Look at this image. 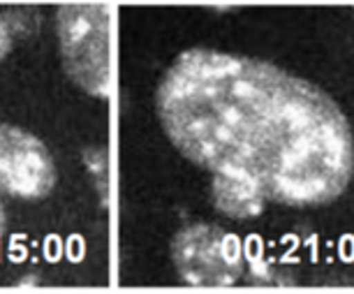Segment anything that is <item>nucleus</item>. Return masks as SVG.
Returning <instances> with one entry per match:
<instances>
[{"instance_id":"nucleus-1","label":"nucleus","mask_w":354,"mask_h":294,"mask_svg":"<svg viewBox=\"0 0 354 294\" xmlns=\"http://www.w3.org/2000/svg\"><path fill=\"white\" fill-rule=\"evenodd\" d=\"M156 109L174 149L211 174V199L227 218H255L269 202L324 206L352 181L343 109L262 58L185 49L160 79Z\"/></svg>"},{"instance_id":"nucleus-2","label":"nucleus","mask_w":354,"mask_h":294,"mask_svg":"<svg viewBox=\"0 0 354 294\" xmlns=\"http://www.w3.org/2000/svg\"><path fill=\"white\" fill-rule=\"evenodd\" d=\"M63 70L93 98H109L113 86V8L72 3L56 10Z\"/></svg>"},{"instance_id":"nucleus-3","label":"nucleus","mask_w":354,"mask_h":294,"mask_svg":"<svg viewBox=\"0 0 354 294\" xmlns=\"http://www.w3.org/2000/svg\"><path fill=\"white\" fill-rule=\"evenodd\" d=\"M174 269L185 283L202 287L234 285L243 273V248L236 234L209 223L183 227L171 244Z\"/></svg>"},{"instance_id":"nucleus-4","label":"nucleus","mask_w":354,"mask_h":294,"mask_svg":"<svg viewBox=\"0 0 354 294\" xmlns=\"http://www.w3.org/2000/svg\"><path fill=\"white\" fill-rule=\"evenodd\" d=\"M56 181V165L44 142L24 128L0 123V195L42 199Z\"/></svg>"},{"instance_id":"nucleus-5","label":"nucleus","mask_w":354,"mask_h":294,"mask_svg":"<svg viewBox=\"0 0 354 294\" xmlns=\"http://www.w3.org/2000/svg\"><path fill=\"white\" fill-rule=\"evenodd\" d=\"M10 49H12V33H10L8 21H5V19L0 17V61H3V58L8 56Z\"/></svg>"},{"instance_id":"nucleus-6","label":"nucleus","mask_w":354,"mask_h":294,"mask_svg":"<svg viewBox=\"0 0 354 294\" xmlns=\"http://www.w3.org/2000/svg\"><path fill=\"white\" fill-rule=\"evenodd\" d=\"M3 227H5V209H3V204H0V232H3Z\"/></svg>"}]
</instances>
